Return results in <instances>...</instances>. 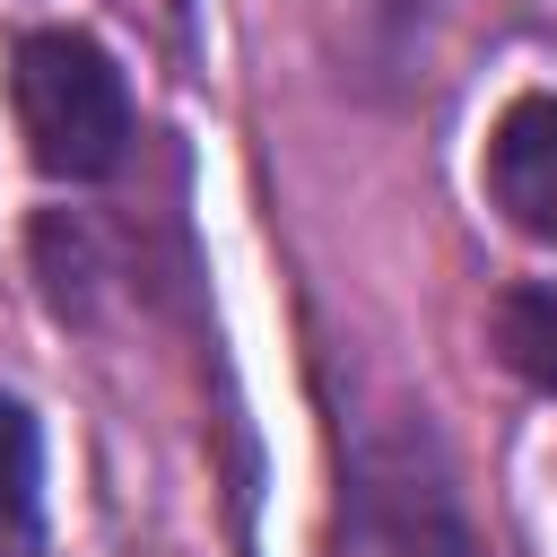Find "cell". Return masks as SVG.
Wrapping results in <instances>:
<instances>
[{
    "label": "cell",
    "instance_id": "3957f363",
    "mask_svg": "<svg viewBox=\"0 0 557 557\" xmlns=\"http://www.w3.org/2000/svg\"><path fill=\"white\" fill-rule=\"evenodd\" d=\"M35 548H44V435L0 392V557H35Z\"/></svg>",
    "mask_w": 557,
    "mask_h": 557
},
{
    "label": "cell",
    "instance_id": "6da1fadb",
    "mask_svg": "<svg viewBox=\"0 0 557 557\" xmlns=\"http://www.w3.org/2000/svg\"><path fill=\"white\" fill-rule=\"evenodd\" d=\"M9 104L17 139L52 183H104L131 157V87L113 52L78 26H35L9 52Z\"/></svg>",
    "mask_w": 557,
    "mask_h": 557
},
{
    "label": "cell",
    "instance_id": "277c9868",
    "mask_svg": "<svg viewBox=\"0 0 557 557\" xmlns=\"http://www.w3.org/2000/svg\"><path fill=\"white\" fill-rule=\"evenodd\" d=\"M496 348L522 383L557 392V287H513L496 305Z\"/></svg>",
    "mask_w": 557,
    "mask_h": 557
},
{
    "label": "cell",
    "instance_id": "7a4b0ae2",
    "mask_svg": "<svg viewBox=\"0 0 557 557\" xmlns=\"http://www.w3.org/2000/svg\"><path fill=\"white\" fill-rule=\"evenodd\" d=\"M487 200L531 244H557V96L531 87L487 131Z\"/></svg>",
    "mask_w": 557,
    "mask_h": 557
}]
</instances>
